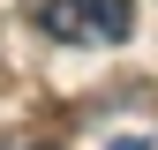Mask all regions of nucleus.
<instances>
[{"label": "nucleus", "mask_w": 158, "mask_h": 150, "mask_svg": "<svg viewBox=\"0 0 158 150\" xmlns=\"http://www.w3.org/2000/svg\"><path fill=\"white\" fill-rule=\"evenodd\" d=\"M38 150H53V143H38Z\"/></svg>", "instance_id": "nucleus-3"}, {"label": "nucleus", "mask_w": 158, "mask_h": 150, "mask_svg": "<svg viewBox=\"0 0 158 150\" xmlns=\"http://www.w3.org/2000/svg\"><path fill=\"white\" fill-rule=\"evenodd\" d=\"M113 150H151V143H143V135H121V143H113Z\"/></svg>", "instance_id": "nucleus-2"}, {"label": "nucleus", "mask_w": 158, "mask_h": 150, "mask_svg": "<svg viewBox=\"0 0 158 150\" xmlns=\"http://www.w3.org/2000/svg\"><path fill=\"white\" fill-rule=\"evenodd\" d=\"M38 30L60 45H121L135 30L128 0H38Z\"/></svg>", "instance_id": "nucleus-1"}]
</instances>
